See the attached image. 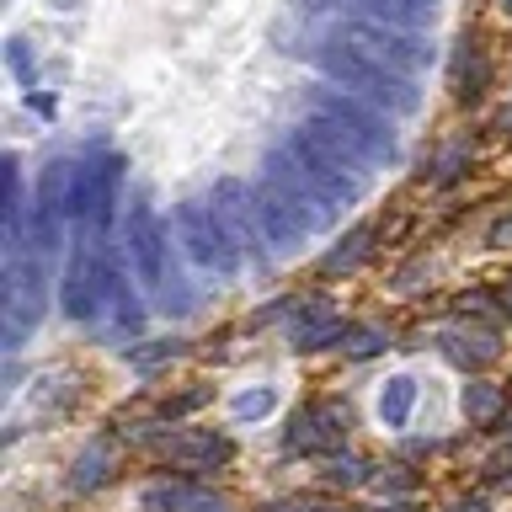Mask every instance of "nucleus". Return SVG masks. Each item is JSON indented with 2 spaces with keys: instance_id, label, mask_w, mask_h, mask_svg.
Returning <instances> with one entry per match:
<instances>
[{
  "instance_id": "nucleus-20",
  "label": "nucleus",
  "mask_w": 512,
  "mask_h": 512,
  "mask_svg": "<svg viewBox=\"0 0 512 512\" xmlns=\"http://www.w3.org/2000/svg\"><path fill=\"white\" fill-rule=\"evenodd\" d=\"M208 502L203 491H192V486H150L144 491V507L150 512H198Z\"/></svg>"
},
{
  "instance_id": "nucleus-12",
  "label": "nucleus",
  "mask_w": 512,
  "mask_h": 512,
  "mask_svg": "<svg viewBox=\"0 0 512 512\" xmlns=\"http://www.w3.org/2000/svg\"><path fill=\"white\" fill-rule=\"evenodd\" d=\"M342 336H347V320L336 315V304L326 299H315V304H304V310L288 320V347L294 352H315V347H342Z\"/></svg>"
},
{
  "instance_id": "nucleus-8",
  "label": "nucleus",
  "mask_w": 512,
  "mask_h": 512,
  "mask_svg": "<svg viewBox=\"0 0 512 512\" xmlns=\"http://www.w3.org/2000/svg\"><path fill=\"white\" fill-rule=\"evenodd\" d=\"M102 240H80L70 246V262H64V283H59V299H64V315L80 320V326H91L96 315L107 310V272H102Z\"/></svg>"
},
{
  "instance_id": "nucleus-5",
  "label": "nucleus",
  "mask_w": 512,
  "mask_h": 512,
  "mask_svg": "<svg viewBox=\"0 0 512 512\" xmlns=\"http://www.w3.org/2000/svg\"><path fill=\"white\" fill-rule=\"evenodd\" d=\"M203 198L224 214V224H230L240 256H246V267L262 272V267L278 262V256H272V246H267V235H262V192H256V182H246V176H219V182L208 187Z\"/></svg>"
},
{
  "instance_id": "nucleus-30",
  "label": "nucleus",
  "mask_w": 512,
  "mask_h": 512,
  "mask_svg": "<svg viewBox=\"0 0 512 512\" xmlns=\"http://www.w3.org/2000/svg\"><path fill=\"white\" fill-rule=\"evenodd\" d=\"M491 246H512V219H502V224L491 230Z\"/></svg>"
},
{
  "instance_id": "nucleus-7",
  "label": "nucleus",
  "mask_w": 512,
  "mask_h": 512,
  "mask_svg": "<svg viewBox=\"0 0 512 512\" xmlns=\"http://www.w3.org/2000/svg\"><path fill=\"white\" fill-rule=\"evenodd\" d=\"M256 182H262L299 224H310V230H326V224H331V208L315 198V187L304 182L299 160L288 155L283 144H267V150H262V160H256Z\"/></svg>"
},
{
  "instance_id": "nucleus-33",
  "label": "nucleus",
  "mask_w": 512,
  "mask_h": 512,
  "mask_svg": "<svg viewBox=\"0 0 512 512\" xmlns=\"http://www.w3.org/2000/svg\"><path fill=\"white\" fill-rule=\"evenodd\" d=\"M507 310H512V283H507Z\"/></svg>"
},
{
  "instance_id": "nucleus-11",
  "label": "nucleus",
  "mask_w": 512,
  "mask_h": 512,
  "mask_svg": "<svg viewBox=\"0 0 512 512\" xmlns=\"http://www.w3.org/2000/svg\"><path fill=\"white\" fill-rule=\"evenodd\" d=\"M299 128H304V134H310V139L320 144V150H326V155L336 160V166H347L352 176H358V182H368V176L379 171L374 160H368L363 144H358V139H347L342 128H336L331 118H320V112H304V107H299Z\"/></svg>"
},
{
  "instance_id": "nucleus-13",
  "label": "nucleus",
  "mask_w": 512,
  "mask_h": 512,
  "mask_svg": "<svg viewBox=\"0 0 512 512\" xmlns=\"http://www.w3.org/2000/svg\"><path fill=\"white\" fill-rule=\"evenodd\" d=\"M486 80H491L486 48H480L475 38H464V43H459V54H454V70H448V86H454L459 102H475V96L486 91Z\"/></svg>"
},
{
  "instance_id": "nucleus-10",
  "label": "nucleus",
  "mask_w": 512,
  "mask_h": 512,
  "mask_svg": "<svg viewBox=\"0 0 512 512\" xmlns=\"http://www.w3.org/2000/svg\"><path fill=\"white\" fill-rule=\"evenodd\" d=\"M224 459H230V438H224V432H208V427H187L166 443V464H176L182 475L219 470Z\"/></svg>"
},
{
  "instance_id": "nucleus-2",
  "label": "nucleus",
  "mask_w": 512,
  "mask_h": 512,
  "mask_svg": "<svg viewBox=\"0 0 512 512\" xmlns=\"http://www.w3.org/2000/svg\"><path fill=\"white\" fill-rule=\"evenodd\" d=\"M299 107L304 112H320V118H331L347 139H358L374 166H395V160H400V118H390L384 107L363 102V96L331 86V80H320V75L304 86V102Z\"/></svg>"
},
{
  "instance_id": "nucleus-21",
  "label": "nucleus",
  "mask_w": 512,
  "mask_h": 512,
  "mask_svg": "<svg viewBox=\"0 0 512 512\" xmlns=\"http://www.w3.org/2000/svg\"><path fill=\"white\" fill-rule=\"evenodd\" d=\"M464 171H470V139H454V144H443V150H438V160H432V187H454Z\"/></svg>"
},
{
  "instance_id": "nucleus-3",
  "label": "nucleus",
  "mask_w": 512,
  "mask_h": 512,
  "mask_svg": "<svg viewBox=\"0 0 512 512\" xmlns=\"http://www.w3.org/2000/svg\"><path fill=\"white\" fill-rule=\"evenodd\" d=\"M171 240H176V251H182L192 267L208 272V278L230 283L235 272L246 267V256H240L230 224H224V214L208 198H182L171 208Z\"/></svg>"
},
{
  "instance_id": "nucleus-18",
  "label": "nucleus",
  "mask_w": 512,
  "mask_h": 512,
  "mask_svg": "<svg viewBox=\"0 0 512 512\" xmlns=\"http://www.w3.org/2000/svg\"><path fill=\"white\" fill-rule=\"evenodd\" d=\"M411 411H416V379H411V374H395V379L379 390V422H384V427H406Z\"/></svg>"
},
{
  "instance_id": "nucleus-17",
  "label": "nucleus",
  "mask_w": 512,
  "mask_h": 512,
  "mask_svg": "<svg viewBox=\"0 0 512 512\" xmlns=\"http://www.w3.org/2000/svg\"><path fill=\"white\" fill-rule=\"evenodd\" d=\"M374 224H358V230H347V240H336V246L326 251V262H320V272H326V278H342V272H352L363 262L368 251H374Z\"/></svg>"
},
{
  "instance_id": "nucleus-22",
  "label": "nucleus",
  "mask_w": 512,
  "mask_h": 512,
  "mask_svg": "<svg viewBox=\"0 0 512 512\" xmlns=\"http://www.w3.org/2000/svg\"><path fill=\"white\" fill-rule=\"evenodd\" d=\"M6 70H11V80L16 86H38V54H32V43L27 38H11L6 43Z\"/></svg>"
},
{
  "instance_id": "nucleus-6",
  "label": "nucleus",
  "mask_w": 512,
  "mask_h": 512,
  "mask_svg": "<svg viewBox=\"0 0 512 512\" xmlns=\"http://www.w3.org/2000/svg\"><path fill=\"white\" fill-rule=\"evenodd\" d=\"M278 144L299 160L304 182H310V187H315V198L331 208V219H336V214H347V208L363 198V187H368V182H358V176H352L347 166H336V160H331L326 150H320V144H315L310 134H304L299 123H294V128H283Z\"/></svg>"
},
{
  "instance_id": "nucleus-4",
  "label": "nucleus",
  "mask_w": 512,
  "mask_h": 512,
  "mask_svg": "<svg viewBox=\"0 0 512 512\" xmlns=\"http://www.w3.org/2000/svg\"><path fill=\"white\" fill-rule=\"evenodd\" d=\"M331 38H347L352 48H363L368 59L390 64V70L422 80L432 64H438V43L427 32H406V27H384V22H368V16H326L320 22Z\"/></svg>"
},
{
  "instance_id": "nucleus-35",
  "label": "nucleus",
  "mask_w": 512,
  "mask_h": 512,
  "mask_svg": "<svg viewBox=\"0 0 512 512\" xmlns=\"http://www.w3.org/2000/svg\"><path fill=\"white\" fill-rule=\"evenodd\" d=\"M432 6H438V0H432Z\"/></svg>"
},
{
  "instance_id": "nucleus-29",
  "label": "nucleus",
  "mask_w": 512,
  "mask_h": 512,
  "mask_svg": "<svg viewBox=\"0 0 512 512\" xmlns=\"http://www.w3.org/2000/svg\"><path fill=\"white\" fill-rule=\"evenodd\" d=\"M448 512H486V496H459Z\"/></svg>"
},
{
  "instance_id": "nucleus-24",
  "label": "nucleus",
  "mask_w": 512,
  "mask_h": 512,
  "mask_svg": "<svg viewBox=\"0 0 512 512\" xmlns=\"http://www.w3.org/2000/svg\"><path fill=\"white\" fill-rule=\"evenodd\" d=\"M320 480H326V486H363V480H368V464L347 459V454H326V464H320Z\"/></svg>"
},
{
  "instance_id": "nucleus-32",
  "label": "nucleus",
  "mask_w": 512,
  "mask_h": 512,
  "mask_svg": "<svg viewBox=\"0 0 512 512\" xmlns=\"http://www.w3.org/2000/svg\"><path fill=\"white\" fill-rule=\"evenodd\" d=\"M198 512H230V507H224V502H203Z\"/></svg>"
},
{
  "instance_id": "nucleus-14",
  "label": "nucleus",
  "mask_w": 512,
  "mask_h": 512,
  "mask_svg": "<svg viewBox=\"0 0 512 512\" xmlns=\"http://www.w3.org/2000/svg\"><path fill=\"white\" fill-rule=\"evenodd\" d=\"M459 406H464V416H470V427H496L507 416V395L496 390L491 379H470L464 395H459Z\"/></svg>"
},
{
  "instance_id": "nucleus-16",
  "label": "nucleus",
  "mask_w": 512,
  "mask_h": 512,
  "mask_svg": "<svg viewBox=\"0 0 512 512\" xmlns=\"http://www.w3.org/2000/svg\"><path fill=\"white\" fill-rule=\"evenodd\" d=\"M443 358L459 368H486L496 358V336L491 331H448L443 336Z\"/></svg>"
},
{
  "instance_id": "nucleus-15",
  "label": "nucleus",
  "mask_w": 512,
  "mask_h": 512,
  "mask_svg": "<svg viewBox=\"0 0 512 512\" xmlns=\"http://www.w3.org/2000/svg\"><path fill=\"white\" fill-rule=\"evenodd\" d=\"M70 182H75V160H48L38 176V192H32V208L64 219V203H70Z\"/></svg>"
},
{
  "instance_id": "nucleus-1",
  "label": "nucleus",
  "mask_w": 512,
  "mask_h": 512,
  "mask_svg": "<svg viewBox=\"0 0 512 512\" xmlns=\"http://www.w3.org/2000/svg\"><path fill=\"white\" fill-rule=\"evenodd\" d=\"M123 251H128V267L139 272V288L150 294L166 315H187L192 304V288L182 283V267H176V240H171V219L150 203V192L134 187L128 192V208H123Z\"/></svg>"
},
{
  "instance_id": "nucleus-31",
  "label": "nucleus",
  "mask_w": 512,
  "mask_h": 512,
  "mask_svg": "<svg viewBox=\"0 0 512 512\" xmlns=\"http://www.w3.org/2000/svg\"><path fill=\"white\" fill-rule=\"evenodd\" d=\"M48 6H54V11H75L80 0H48Z\"/></svg>"
},
{
  "instance_id": "nucleus-34",
  "label": "nucleus",
  "mask_w": 512,
  "mask_h": 512,
  "mask_svg": "<svg viewBox=\"0 0 512 512\" xmlns=\"http://www.w3.org/2000/svg\"><path fill=\"white\" fill-rule=\"evenodd\" d=\"M502 11H507V16H512V0H502Z\"/></svg>"
},
{
  "instance_id": "nucleus-27",
  "label": "nucleus",
  "mask_w": 512,
  "mask_h": 512,
  "mask_svg": "<svg viewBox=\"0 0 512 512\" xmlns=\"http://www.w3.org/2000/svg\"><path fill=\"white\" fill-rule=\"evenodd\" d=\"M176 352H182L176 342H160V347H139V352H134V363H139V368H155L160 358H176Z\"/></svg>"
},
{
  "instance_id": "nucleus-25",
  "label": "nucleus",
  "mask_w": 512,
  "mask_h": 512,
  "mask_svg": "<svg viewBox=\"0 0 512 512\" xmlns=\"http://www.w3.org/2000/svg\"><path fill=\"white\" fill-rule=\"evenodd\" d=\"M272 406H278V395L262 384V390H240V395L230 400V416H235V422H256V416H267Z\"/></svg>"
},
{
  "instance_id": "nucleus-19",
  "label": "nucleus",
  "mask_w": 512,
  "mask_h": 512,
  "mask_svg": "<svg viewBox=\"0 0 512 512\" xmlns=\"http://www.w3.org/2000/svg\"><path fill=\"white\" fill-rule=\"evenodd\" d=\"M107 475H112V448L107 443H91L86 454L70 464V491H96Z\"/></svg>"
},
{
  "instance_id": "nucleus-23",
  "label": "nucleus",
  "mask_w": 512,
  "mask_h": 512,
  "mask_svg": "<svg viewBox=\"0 0 512 512\" xmlns=\"http://www.w3.org/2000/svg\"><path fill=\"white\" fill-rule=\"evenodd\" d=\"M384 347H390V331H379V326H347V336H342L347 358H374Z\"/></svg>"
},
{
  "instance_id": "nucleus-26",
  "label": "nucleus",
  "mask_w": 512,
  "mask_h": 512,
  "mask_svg": "<svg viewBox=\"0 0 512 512\" xmlns=\"http://www.w3.org/2000/svg\"><path fill=\"white\" fill-rule=\"evenodd\" d=\"M203 400H208V390H187L182 400H166V411H160V416H166V422H176V416H187V411H198V406H203Z\"/></svg>"
},
{
  "instance_id": "nucleus-28",
  "label": "nucleus",
  "mask_w": 512,
  "mask_h": 512,
  "mask_svg": "<svg viewBox=\"0 0 512 512\" xmlns=\"http://www.w3.org/2000/svg\"><path fill=\"white\" fill-rule=\"evenodd\" d=\"M27 107L38 112V118H54V112H59V96H54V91H38V86H32V91H27Z\"/></svg>"
},
{
  "instance_id": "nucleus-9",
  "label": "nucleus",
  "mask_w": 512,
  "mask_h": 512,
  "mask_svg": "<svg viewBox=\"0 0 512 512\" xmlns=\"http://www.w3.org/2000/svg\"><path fill=\"white\" fill-rule=\"evenodd\" d=\"M342 438H347V406H336V400H310L283 427L288 454H336Z\"/></svg>"
}]
</instances>
